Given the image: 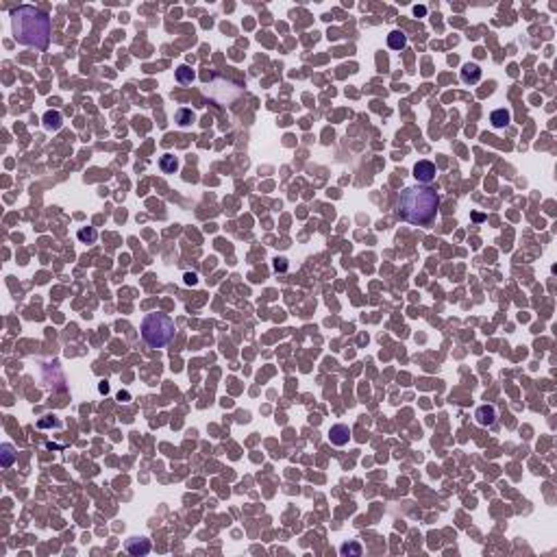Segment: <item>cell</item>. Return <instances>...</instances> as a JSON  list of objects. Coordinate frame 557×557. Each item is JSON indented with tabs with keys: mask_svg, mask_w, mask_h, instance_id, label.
Returning a JSON list of instances; mask_svg holds the SVG:
<instances>
[{
	"mask_svg": "<svg viewBox=\"0 0 557 557\" xmlns=\"http://www.w3.org/2000/svg\"><path fill=\"white\" fill-rule=\"evenodd\" d=\"M176 120H179L181 127H189L194 122V114L189 109H179L176 111Z\"/></svg>",
	"mask_w": 557,
	"mask_h": 557,
	"instance_id": "14",
	"label": "cell"
},
{
	"mask_svg": "<svg viewBox=\"0 0 557 557\" xmlns=\"http://www.w3.org/2000/svg\"><path fill=\"white\" fill-rule=\"evenodd\" d=\"M44 124H46V129L57 131L61 127V114H59V111H48V114L44 116Z\"/></svg>",
	"mask_w": 557,
	"mask_h": 557,
	"instance_id": "11",
	"label": "cell"
},
{
	"mask_svg": "<svg viewBox=\"0 0 557 557\" xmlns=\"http://www.w3.org/2000/svg\"><path fill=\"white\" fill-rule=\"evenodd\" d=\"M159 168L163 170V172H176L179 161H176V157H172V155H163L159 159Z\"/></svg>",
	"mask_w": 557,
	"mask_h": 557,
	"instance_id": "12",
	"label": "cell"
},
{
	"mask_svg": "<svg viewBox=\"0 0 557 557\" xmlns=\"http://www.w3.org/2000/svg\"><path fill=\"white\" fill-rule=\"evenodd\" d=\"M329 440H331V444H336V447H344V444H349V440H351V429L346 427V424H333L329 431Z\"/></svg>",
	"mask_w": 557,
	"mask_h": 557,
	"instance_id": "5",
	"label": "cell"
},
{
	"mask_svg": "<svg viewBox=\"0 0 557 557\" xmlns=\"http://www.w3.org/2000/svg\"><path fill=\"white\" fill-rule=\"evenodd\" d=\"M340 551H342V555H362V544H357V542H349V544H344L342 548H340Z\"/></svg>",
	"mask_w": 557,
	"mask_h": 557,
	"instance_id": "16",
	"label": "cell"
},
{
	"mask_svg": "<svg viewBox=\"0 0 557 557\" xmlns=\"http://www.w3.org/2000/svg\"><path fill=\"white\" fill-rule=\"evenodd\" d=\"M414 176H416V181H420V183H431L435 179V166L424 159L418 161L414 166Z\"/></svg>",
	"mask_w": 557,
	"mask_h": 557,
	"instance_id": "4",
	"label": "cell"
},
{
	"mask_svg": "<svg viewBox=\"0 0 557 557\" xmlns=\"http://www.w3.org/2000/svg\"><path fill=\"white\" fill-rule=\"evenodd\" d=\"M176 81L179 83H192L194 81V70L189 68V65H181V68L176 70Z\"/></svg>",
	"mask_w": 557,
	"mask_h": 557,
	"instance_id": "13",
	"label": "cell"
},
{
	"mask_svg": "<svg viewBox=\"0 0 557 557\" xmlns=\"http://www.w3.org/2000/svg\"><path fill=\"white\" fill-rule=\"evenodd\" d=\"M13 39L22 46H31L37 50H46L50 42V18L42 9L31 5L18 7L11 13Z\"/></svg>",
	"mask_w": 557,
	"mask_h": 557,
	"instance_id": "1",
	"label": "cell"
},
{
	"mask_svg": "<svg viewBox=\"0 0 557 557\" xmlns=\"http://www.w3.org/2000/svg\"><path fill=\"white\" fill-rule=\"evenodd\" d=\"M127 551L131 555H146L150 551V542L146 538H131L127 540Z\"/></svg>",
	"mask_w": 557,
	"mask_h": 557,
	"instance_id": "7",
	"label": "cell"
},
{
	"mask_svg": "<svg viewBox=\"0 0 557 557\" xmlns=\"http://www.w3.org/2000/svg\"><path fill=\"white\" fill-rule=\"evenodd\" d=\"M509 120H512V116H509V111H507V109H494L492 114H490V122H492L496 129L507 127Z\"/></svg>",
	"mask_w": 557,
	"mask_h": 557,
	"instance_id": "8",
	"label": "cell"
},
{
	"mask_svg": "<svg viewBox=\"0 0 557 557\" xmlns=\"http://www.w3.org/2000/svg\"><path fill=\"white\" fill-rule=\"evenodd\" d=\"M414 13H416V16H424L427 9H424V7H414Z\"/></svg>",
	"mask_w": 557,
	"mask_h": 557,
	"instance_id": "19",
	"label": "cell"
},
{
	"mask_svg": "<svg viewBox=\"0 0 557 557\" xmlns=\"http://www.w3.org/2000/svg\"><path fill=\"white\" fill-rule=\"evenodd\" d=\"M174 338V322L168 313H148L142 320V340L150 349H161Z\"/></svg>",
	"mask_w": 557,
	"mask_h": 557,
	"instance_id": "3",
	"label": "cell"
},
{
	"mask_svg": "<svg viewBox=\"0 0 557 557\" xmlns=\"http://www.w3.org/2000/svg\"><path fill=\"white\" fill-rule=\"evenodd\" d=\"M196 281H198V277H196V274H185V283H187V285H194Z\"/></svg>",
	"mask_w": 557,
	"mask_h": 557,
	"instance_id": "18",
	"label": "cell"
},
{
	"mask_svg": "<svg viewBox=\"0 0 557 557\" xmlns=\"http://www.w3.org/2000/svg\"><path fill=\"white\" fill-rule=\"evenodd\" d=\"M440 207V196L429 187H405L396 202L398 218L409 225H429Z\"/></svg>",
	"mask_w": 557,
	"mask_h": 557,
	"instance_id": "2",
	"label": "cell"
},
{
	"mask_svg": "<svg viewBox=\"0 0 557 557\" xmlns=\"http://www.w3.org/2000/svg\"><path fill=\"white\" fill-rule=\"evenodd\" d=\"M475 418L481 427H492V424L496 422V409L492 407V405H481V407L475 411Z\"/></svg>",
	"mask_w": 557,
	"mask_h": 557,
	"instance_id": "6",
	"label": "cell"
},
{
	"mask_svg": "<svg viewBox=\"0 0 557 557\" xmlns=\"http://www.w3.org/2000/svg\"><path fill=\"white\" fill-rule=\"evenodd\" d=\"M78 240L81 242H96V231L94 229H81V231H78Z\"/></svg>",
	"mask_w": 557,
	"mask_h": 557,
	"instance_id": "17",
	"label": "cell"
},
{
	"mask_svg": "<svg viewBox=\"0 0 557 557\" xmlns=\"http://www.w3.org/2000/svg\"><path fill=\"white\" fill-rule=\"evenodd\" d=\"M0 451H3V466L9 468L11 464H13V457H16V455H13V447H11V444H3V449H0Z\"/></svg>",
	"mask_w": 557,
	"mask_h": 557,
	"instance_id": "15",
	"label": "cell"
},
{
	"mask_svg": "<svg viewBox=\"0 0 557 557\" xmlns=\"http://www.w3.org/2000/svg\"><path fill=\"white\" fill-rule=\"evenodd\" d=\"M479 76H481V70H479V65H477V63H466V65H464V70H462V81L464 83H477V81H479Z\"/></svg>",
	"mask_w": 557,
	"mask_h": 557,
	"instance_id": "9",
	"label": "cell"
},
{
	"mask_svg": "<svg viewBox=\"0 0 557 557\" xmlns=\"http://www.w3.org/2000/svg\"><path fill=\"white\" fill-rule=\"evenodd\" d=\"M405 44H407V35L403 31H392L388 35V46L392 50H401L405 48Z\"/></svg>",
	"mask_w": 557,
	"mask_h": 557,
	"instance_id": "10",
	"label": "cell"
}]
</instances>
